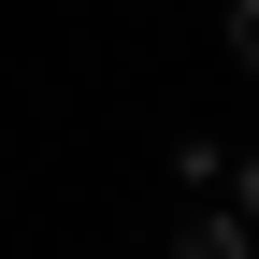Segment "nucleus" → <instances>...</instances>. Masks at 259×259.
Listing matches in <instances>:
<instances>
[{"mask_svg":"<svg viewBox=\"0 0 259 259\" xmlns=\"http://www.w3.org/2000/svg\"><path fill=\"white\" fill-rule=\"evenodd\" d=\"M173 259H245V216H187V245Z\"/></svg>","mask_w":259,"mask_h":259,"instance_id":"obj_1","label":"nucleus"},{"mask_svg":"<svg viewBox=\"0 0 259 259\" xmlns=\"http://www.w3.org/2000/svg\"><path fill=\"white\" fill-rule=\"evenodd\" d=\"M231 58H245V72H259V0H231Z\"/></svg>","mask_w":259,"mask_h":259,"instance_id":"obj_2","label":"nucleus"},{"mask_svg":"<svg viewBox=\"0 0 259 259\" xmlns=\"http://www.w3.org/2000/svg\"><path fill=\"white\" fill-rule=\"evenodd\" d=\"M245 216H259V158H245Z\"/></svg>","mask_w":259,"mask_h":259,"instance_id":"obj_3","label":"nucleus"}]
</instances>
